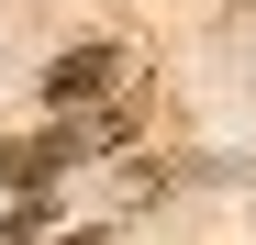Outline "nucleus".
I'll use <instances>...</instances> for the list:
<instances>
[{
    "label": "nucleus",
    "instance_id": "nucleus-1",
    "mask_svg": "<svg viewBox=\"0 0 256 245\" xmlns=\"http://www.w3.org/2000/svg\"><path fill=\"white\" fill-rule=\"evenodd\" d=\"M112 78H122V45H67V56L45 67V100H56V112H67V100H100Z\"/></svg>",
    "mask_w": 256,
    "mask_h": 245
},
{
    "label": "nucleus",
    "instance_id": "nucleus-2",
    "mask_svg": "<svg viewBox=\"0 0 256 245\" xmlns=\"http://www.w3.org/2000/svg\"><path fill=\"white\" fill-rule=\"evenodd\" d=\"M34 245H100V234H90V223H78V234H34Z\"/></svg>",
    "mask_w": 256,
    "mask_h": 245
}]
</instances>
